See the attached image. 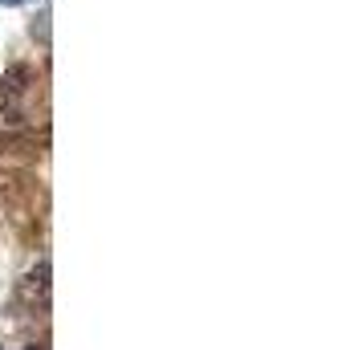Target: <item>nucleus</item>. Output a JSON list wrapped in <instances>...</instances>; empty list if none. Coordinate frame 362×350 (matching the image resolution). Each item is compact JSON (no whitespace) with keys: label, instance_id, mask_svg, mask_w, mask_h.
<instances>
[{"label":"nucleus","instance_id":"nucleus-1","mask_svg":"<svg viewBox=\"0 0 362 350\" xmlns=\"http://www.w3.org/2000/svg\"><path fill=\"white\" fill-rule=\"evenodd\" d=\"M17 4H25V0H0V8H17Z\"/></svg>","mask_w":362,"mask_h":350}]
</instances>
